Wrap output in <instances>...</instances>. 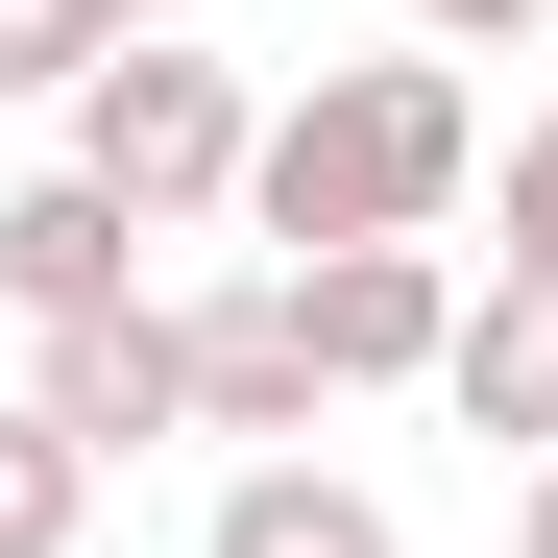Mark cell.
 Instances as JSON below:
<instances>
[{
    "label": "cell",
    "mask_w": 558,
    "mask_h": 558,
    "mask_svg": "<svg viewBox=\"0 0 558 558\" xmlns=\"http://www.w3.org/2000/svg\"><path fill=\"white\" fill-rule=\"evenodd\" d=\"M461 195H486V98H461L437 49H340L316 98H267V146H243L267 267H316V243H437Z\"/></svg>",
    "instance_id": "1"
},
{
    "label": "cell",
    "mask_w": 558,
    "mask_h": 558,
    "mask_svg": "<svg viewBox=\"0 0 558 558\" xmlns=\"http://www.w3.org/2000/svg\"><path fill=\"white\" fill-rule=\"evenodd\" d=\"M73 146V195H122L146 243H195V219H243V146H267V98H243V73L195 49V25H146V49H98V73H73V98H49Z\"/></svg>",
    "instance_id": "2"
},
{
    "label": "cell",
    "mask_w": 558,
    "mask_h": 558,
    "mask_svg": "<svg viewBox=\"0 0 558 558\" xmlns=\"http://www.w3.org/2000/svg\"><path fill=\"white\" fill-rule=\"evenodd\" d=\"M316 340V389H437V340H461V267L437 243H316V267H267Z\"/></svg>",
    "instance_id": "3"
},
{
    "label": "cell",
    "mask_w": 558,
    "mask_h": 558,
    "mask_svg": "<svg viewBox=\"0 0 558 558\" xmlns=\"http://www.w3.org/2000/svg\"><path fill=\"white\" fill-rule=\"evenodd\" d=\"M170 364H195V437H243V461H316V413H340L267 267H219V292H170Z\"/></svg>",
    "instance_id": "4"
},
{
    "label": "cell",
    "mask_w": 558,
    "mask_h": 558,
    "mask_svg": "<svg viewBox=\"0 0 558 558\" xmlns=\"http://www.w3.org/2000/svg\"><path fill=\"white\" fill-rule=\"evenodd\" d=\"M25 413H49L73 461H98V486H122L146 437H195V364H170V292H146V316H73V340H25Z\"/></svg>",
    "instance_id": "5"
},
{
    "label": "cell",
    "mask_w": 558,
    "mask_h": 558,
    "mask_svg": "<svg viewBox=\"0 0 558 558\" xmlns=\"http://www.w3.org/2000/svg\"><path fill=\"white\" fill-rule=\"evenodd\" d=\"M0 316H25V340L146 316V219H122V195H73V170H25V195H0Z\"/></svg>",
    "instance_id": "6"
},
{
    "label": "cell",
    "mask_w": 558,
    "mask_h": 558,
    "mask_svg": "<svg viewBox=\"0 0 558 558\" xmlns=\"http://www.w3.org/2000/svg\"><path fill=\"white\" fill-rule=\"evenodd\" d=\"M437 413L486 437V461H558V292H461V340H437Z\"/></svg>",
    "instance_id": "7"
},
{
    "label": "cell",
    "mask_w": 558,
    "mask_h": 558,
    "mask_svg": "<svg viewBox=\"0 0 558 558\" xmlns=\"http://www.w3.org/2000/svg\"><path fill=\"white\" fill-rule=\"evenodd\" d=\"M195 558H413V534H389L364 461H243V486L195 510Z\"/></svg>",
    "instance_id": "8"
},
{
    "label": "cell",
    "mask_w": 558,
    "mask_h": 558,
    "mask_svg": "<svg viewBox=\"0 0 558 558\" xmlns=\"http://www.w3.org/2000/svg\"><path fill=\"white\" fill-rule=\"evenodd\" d=\"M73 534H98V461H73L25 389H0V558H73Z\"/></svg>",
    "instance_id": "9"
},
{
    "label": "cell",
    "mask_w": 558,
    "mask_h": 558,
    "mask_svg": "<svg viewBox=\"0 0 558 558\" xmlns=\"http://www.w3.org/2000/svg\"><path fill=\"white\" fill-rule=\"evenodd\" d=\"M122 25H98V0H0V98H73V73H98Z\"/></svg>",
    "instance_id": "10"
},
{
    "label": "cell",
    "mask_w": 558,
    "mask_h": 558,
    "mask_svg": "<svg viewBox=\"0 0 558 558\" xmlns=\"http://www.w3.org/2000/svg\"><path fill=\"white\" fill-rule=\"evenodd\" d=\"M510 292H558V98L510 122Z\"/></svg>",
    "instance_id": "11"
},
{
    "label": "cell",
    "mask_w": 558,
    "mask_h": 558,
    "mask_svg": "<svg viewBox=\"0 0 558 558\" xmlns=\"http://www.w3.org/2000/svg\"><path fill=\"white\" fill-rule=\"evenodd\" d=\"M558 0H413V49H534Z\"/></svg>",
    "instance_id": "12"
},
{
    "label": "cell",
    "mask_w": 558,
    "mask_h": 558,
    "mask_svg": "<svg viewBox=\"0 0 558 558\" xmlns=\"http://www.w3.org/2000/svg\"><path fill=\"white\" fill-rule=\"evenodd\" d=\"M510 558H558V461H510Z\"/></svg>",
    "instance_id": "13"
},
{
    "label": "cell",
    "mask_w": 558,
    "mask_h": 558,
    "mask_svg": "<svg viewBox=\"0 0 558 558\" xmlns=\"http://www.w3.org/2000/svg\"><path fill=\"white\" fill-rule=\"evenodd\" d=\"M98 25H122V49H146V25H195V0H98Z\"/></svg>",
    "instance_id": "14"
}]
</instances>
